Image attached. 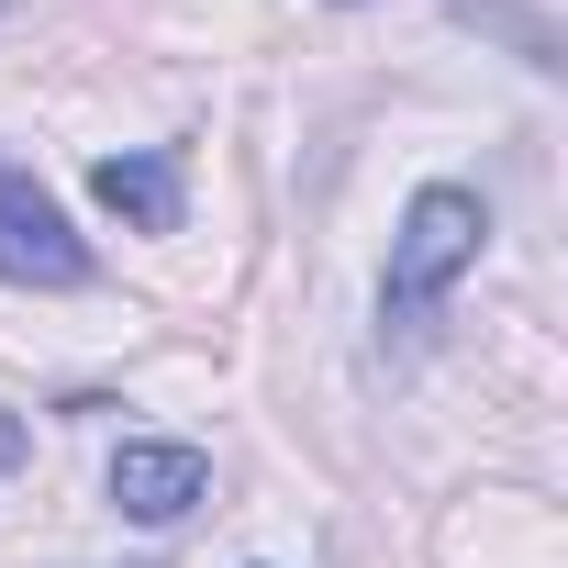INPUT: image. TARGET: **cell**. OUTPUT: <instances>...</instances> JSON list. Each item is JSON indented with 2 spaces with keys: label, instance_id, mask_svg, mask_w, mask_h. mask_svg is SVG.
I'll return each mask as SVG.
<instances>
[{
  "label": "cell",
  "instance_id": "obj_4",
  "mask_svg": "<svg viewBox=\"0 0 568 568\" xmlns=\"http://www.w3.org/2000/svg\"><path fill=\"white\" fill-rule=\"evenodd\" d=\"M90 190H101V212H123L134 234H179V212H190V168H179V145L101 156V168H90Z\"/></svg>",
  "mask_w": 568,
  "mask_h": 568
},
{
  "label": "cell",
  "instance_id": "obj_1",
  "mask_svg": "<svg viewBox=\"0 0 568 568\" xmlns=\"http://www.w3.org/2000/svg\"><path fill=\"white\" fill-rule=\"evenodd\" d=\"M479 245H490V201H479L468 179H424V190L402 201L390 278H379V324H390V346H413V335L446 313V291L479 267Z\"/></svg>",
  "mask_w": 568,
  "mask_h": 568
},
{
  "label": "cell",
  "instance_id": "obj_3",
  "mask_svg": "<svg viewBox=\"0 0 568 568\" xmlns=\"http://www.w3.org/2000/svg\"><path fill=\"white\" fill-rule=\"evenodd\" d=\"M212 501V457L179 446V435H123L112 446V513L123 524H179Z\"/></svg>",
  "mask_w": 568,
  "mask_h": 568
},
{
  "label": "cell",
  "instance_id": "obj_5",
  "mask_svg": "<svg viewBox=\"0 0 568 568\" xmlns=\"http://www.w3.org/2000/svg\"><path fill=\"white\" fill-rule=\"evenodd\" d=\"M12 457H23V424H12V413H0V468H12Z\"/></svg>",
  "mask_w": 568,
  "mask_h": 568
},
{
  "label": "cell",
  "instance_id": "obj_2",
  "mask_svg": "<svg viewBox=\"0 0 568 568\" xmlns=\"http://www.w3.org/2000/svg\"><path fill=\"white\" fill-rule=\"evenodd\" d=\"M0 278H12V291H90V234L12 156H0Z\"/></svg>",
  "mask_w": 568,
  "mask_h": 568
}]
</instances>
